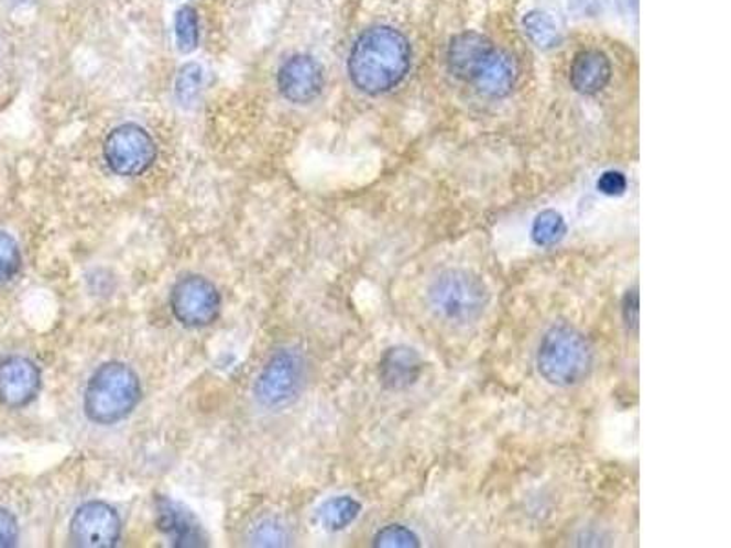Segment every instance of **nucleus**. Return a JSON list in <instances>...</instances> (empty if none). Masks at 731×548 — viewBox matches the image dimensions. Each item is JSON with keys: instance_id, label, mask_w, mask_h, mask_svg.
<instances>
[{"instance_id": "nucleus-1", "label": "nucleus", "mask_w": 731, "mask_h": 548, "mask_svg": "<svg viewBox=\"0 0 731 548\" xmlns=\"http://www.w3.org/2000/svg\"><path fill=\"white\" fill-rule=\"evenodd\" d=\"M410 61L412 50L403 33L390 26H373L353 44L348 74L359 90L379 96L403 81Z\"/></svg>"}, {"instance_id": "nucleus-2", "label": "nucleus", "mask_w": 731, "mask_h": 548, "mask_svg": "<svg viewBox=\"0 0 731 548\" xmlns=\"http://www.w3.org/2000/svg\"><path fill=\"white\" fill-rule=\"evenodd\" d=\"M536 368L550 386H580L591 376L594 351L581 331L569 324H556L539 340Z\"/></svg>"}, {"instance_id": "nucleus-3", "label": "nucleus", "mask_w": 731, "mask_h": 548, "mask_svg": "<svg viewBox=\"0 0 731 548\" xmlns=\"http://www.w3.org/2000/svg\"><path fill=\"white\" fill-rule=\"evenodd\" d=\"M432 311L450 326H470L483 317L490 291L473 271L450 267L432 280L426 291Z\"/></svg>"}, {"instance_id": "nucleus-4", "label": "nucleus", "mask_w": 731, "mask_h": 548, "mask_svg": "<svg viewBox=\"0 0 731 548\" xmlns=\"http://www.w3.org/2000/svg\"><path fill=\"white\" fill-rule=\"evenodd\" d=\"M141 401L140 376L129 365L108 362L90 376L85 390V414L96 425L127 419Z\"/></svg>"}, {"instance_id": "nucleus-5", "label": "nucleus", "mask_w": 731, "mask_h": 548, "mask_svg": "<svg viewBox=\"0 0 731 548\" xmlns=\"http://www.w3.org/2000/svg\"><path fill=\"white\" fill-rule=\"evenodd\" d=\"M306 382V362L295 350H280L260 373L254 395L265 408L282 409L301 397Z\"/></svg>"}, {"instance_id": "nucleus-6", "label": "nucleus", "mask_w": 731, "mask_h": 548, "mask_svg": "<svg viewBox=\"0 0 731 548\" xmlns=\"http://www.w3.org/2000/svg\"><path fill=\"white\" fill-rule=\"evenodd\" d=\"M105 160L112 173L124 178L141 176L156 162V143L152 135L140 124H121L108 134L105 146Z\"/></svg>"}, {"instance_id": "nucleus-7", "label": "nucleus", "mask_w": 731, "mask_h": 548, "mask_svg": "<svg viewBox=\"0 0 731 548\" xmlns=\"http://www.w3.org/2000/svg\"><path fill=\"white\" fill-rule=\"evenodd\" d=\"M221 298L215 284L204 276H187L174 285L171 309L187 328H205L220 315Z\"/></svg>"}, {"instance_id": "nucleus-8", "label": "nucleus", "mask_w": 731, "mask_h": 548, "mask_svg": "<svg viewBox=\"0 0 731 548\" xmlns=\"http://www.w3.org/2000/svg\"><path fill=\"white\" fill-rule=\"evenodd\" d=\"M121 538V519L112 506L90 501L72 517L70 539L76 547L110 548Z\"/></svg>"}, {"instance_id": "nucleus-9", "label": "nucleus", "mask_w": 731, "mask_h": 548, "mask_svg": "<svg viewBox=\"0 0 731 548\" xmlns=\"http://www.w3.org/2000/svg\"><path fill=\"white\" fill-rule=\"evenodd\" d=\"M279 90L293 105L315 101L324 88V70L312 55H293L279 70Z\"/></svg>"}, {"instance_id": "nucleus-10", "label": "nucleus", "mask_w": 731, "mask_h": 548, "mask_svg": "<svg viewBox=\"0 0 731 548\" xmlns=\"http://www.w3.org/2000/svg\"><path fill=\"white\" fill-rule=\"evenodd\" d=\"M41 390V371L24 357L0 361V403L8 408H22L33 403Z\"/></svg>"}, {"instance_id": "nucleus-11", "label": "nucleus", "mask_w": 731, "mask_h": 548, "mask_svg": "<svg viewBox=\"0 0 731 548\" xmlns=\"http://www.w3.org/2000/svg\"><path fill=\"white\" fill-rule=\"evenodd\" d=\"M156 508L157 527L171 539L174 547H204L207 541L204 528L185 506L162 497L157 500Z\"/></svg>"}, {"instance_id": "nucleus-12", "label": "nucleus", "mask_w": 731, "mask_h": 548, "mask_svg": "<svg viewBox=\"0 0 731 548\" xmlns=\"http://www.w3.org/2000/svg\"><path fill=\"white\" fill-rule=\"evenodd\" d=\"M494 44L481 33L467 32L454 37L448 48V68L462 81L472 83L479 68L494 52Z\"/></svg>"}, {"instance_id": "nucleus-13", "label": "nucleus", "mask_w": 731, "mask_h": 548, "mask_svg": "<svg viewBox=\"0 0 731 548\" xmlns=\"http://www.w3.org/2000/svg\"><path fill=\"white\" fill-rule=\"evenodd\" d=\"M613 76L611 61L598 50H586L576 55L570 65V87L583 96H594L608 87Z\"/></svg>"}, {"instance_id": "nucleus-14", "label": "nucleus", "mask_w": 731, "mask_h": 548, "mask_svg": "<svg viewBox=\"0 0 731 548\" xmlns=\"http://www.w3.org/2000/svg\"><path fill=\"white\" fill-rule=\"evenodd\" d=\"M421 371H423V361H421L419 353L406 346L392 348L382 357V384L395 392L414 386L415 382L419 381Z\"/></svg>"}, {"instance_id": "nucleus-15", "label": "nucleus", "mask_w": 731, "mask_h": 548, "mask_svg": "<svg viewBox=\"0 0 731 548\" xmlns=\"http://www.w3.org/2000/svg\"><path fill=\"white\" fill-rule=\"evenodd\" d=\"M479 94L489 97H505L516 85V66L514 61L503 52L494 50L484 65L479 68L472 79Z\"/></svg>"}, {"instance_id": "nucleus-16", "label": "nucleus", "mask_w": 731, "mask_h": 548, "mask_svg": "<svg viewBox=\"0 0 731 548\" xmlns=\"http://www.w3.org/2000/svg\"><path fill=\"white\" fill-rule=\"evenodd\" d=\"M361 511L362 506L359 501L353 500L350 495H339L320 506L318 519L323 523L324 528H328L331 533H339V530L350 527Z\"/></svg>"}, {"instance_id": "nucleus-17", "label": "nucleus", "mask_w": 731, "mask_h": 548, "mask_svg": "<svg viewBox=\"0 0 731 548\" xmlns=\"http://www.w3.org/2000/svg\"><path fill=\"white\" fill-rule=\"evenodd\" d=\"M565 232H567V226H565L564 216L556 210H544L536 216L531 237L538 248H554L564 240Z\"/></svg>"}, {"instance_id": "nucleus-18", "label": "nucleus", "mask_w": 731, "mask_h": 548, "mask_svg": "<svg viewBox=\"0 0 731 548\" xmlns=\"http://www.w3.org/2000/svg\"><path fill=\"white\" fill-rule=\"evenodd\" d=\"M523 28L527 37L533 41L538 48L548 50L558 46L559 32L556 22L544 13V11H531L525 19H523Z\"/></svg>"}, {"instance_id": "nucleus-19", "label": "nucleus", "mask_w": 731, "mask_h": 548, "mask_svg": "<svg viewBox=\"0 0 731 548\" xmlns=\"http://www.w3.org/2000/svg\"><path fill=\"white\" fill-rule=\"evenodd\" d=\"M174 33L176 44L182 54H190L198 46L199 21L198 13L193 6H182L174 17Z\"/></svg>"}, {"instance_id": "nucleus-20", "label": "nucleus", "mask_w": 731, "mask_h": 548, "mask_svg": "<svg viewBox=\"0 0 731 548\" xmlns=\"http://www.w3.org/2000/svg\"><path fill=\"white\" fill-rule=\"evenodd\" d=\"M201 83H204V72L196 63H188L179 68L174 91L182 107H193L201 90Z\"/></svg>"}, {"instance_id": "nucleus-21", "label": "nucleus", "mask_w": 731, "mask_h": 548, "mask_svg": "<svg viewBox=\"0 0 731 548\" xmlns=\"http://www.w3.org/2000/svg\"><path fill=\"white\" fill-rule=\"evenodd\" d=\"M251 544L259 547H284L290 544V533L276 519H265L253 528Z\"/></svg>"}, {"instance_id": "nucleus-22", "label": "nucleus", "mask_w": 731, "mask_h": 548, "mask_svg": "<svg viewBox=\"0 0 731 548\" xmlns=\"http://www.w3.org/2000/svg\"><path fill=\"white\" fill-rule=\"evenodd\" d=\"M373 545L381 548H417L419 538L403 525H388L375 534Z\"/></svg>"}, {"instance_id": "nucleus-23", "label": "nucleus", "mask_w": 731, "mask_h": 548, "mask_svg": "<svg viewBox=\"0 0 731 548\" xmlns=\"http://www.w3.org/2000/svg\"><path fill=\"white\" fill-rule=\"evenodd\" d=\"M21 270V251L15 240L0 232V284L13 278Z\"/></svg>"}, {"instance_id": "nucleus-24", "label": "nucleus", "mask_w": 731, "mask_h": 548, "mask_svg": "<svg viewBox=\"0 0 731 548\" xmlns=\"http://www.w3.org/2000/svg\"><path fill=\"white\" fill-rule=\"evenodd\" d=\"M628 188V178L619 171H608L598 179V190L605 196H622Z\"/></svg>"}, {"instance_id": "nucleus-25", "label": "nucleus", "mask_w": 731, "mask_h": 548, "mask_svg": "<svg viewBox=\"0 0 731 548\" xmlns=\"http://www.w3.org/2000/svg\"><path fill=\"white\" fill-rule=\"evenodd\" d=\"M19 539V527L10 512L0 508V548L13 547Z\"/></svg>"}, {"instance_id": "nucleus-26", "label": "nucleus", "mask_w": 731, "mask_h": 548, "mask_svg": "<svg viewBox=\"0 0 731 548\" xmlns=\"http://www.w3.org/2000/svg\"><path fill=\"white\" fill-rule=\"evenodd\" d=\"M622 313H624V322L628 329L639 328V293L636 291H628Z\"/></svg>"}]
</instances>
